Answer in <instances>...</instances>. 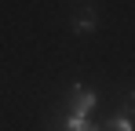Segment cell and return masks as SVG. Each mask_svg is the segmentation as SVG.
<instances>
[{"instance_id":"6da1fadb","label":"cell","mask_w":135,"mask_h":131,"mask_svg":"<svg viewBox=\"0 0 135 131\" xmlns=\"http://www.w3.org/2000/svg\"><path fill=\"white\" fill-rule=\"evenodd\" d=\"M69 106H73V117H77V120H84V117L91 113V106H95V95H91L88 87H73Z\"/></svg>"},{"instance_id":"7a4b0ae2","label":"cell","mask_w":135,"mask_h":131,"mask_svg":"<svg viewBox=\"0 0 135 131\" xmlns=\"http://www.w3.org/2000/svg\"><path fill=\"white\" fill-rule=\"evenodd\" d=\"M102 131H132V120H128V117H117V120H110Z\"/></svg>"},{"instance_id":"3957f363","label":"cell","mask_w":135,"mask_h":131,"mask_svg":"<svg viewBox=\"0 0 135 131\" xmlns=\"http://www.w3.org/2000/svg\"><path fill=\"white\" fill-rule=\"evenodd\" d=\"M77 26H80V29H91V26H95V15H91L88 7H84V11L77 15Z\"/></svg>"},{"instance_id":"277c9868","label":"cell","mask_w":135,"mask_h":131,"mask_svg":"<svg viewBox=\"0 0 135 131\" xmlns=\"http://www.w3.org/2000/svg\"><path fill=\"white\" fill-rule=\"evenodd\" d=\"M69 124H73V131H99L95 124H88V120H77V117H69Z\"/></svg>"},{"instance_id":"5b68a950","label":"cell","mask_w":135,"mask_h":131,"mask_svg":"<svg viewBox=\"0 0 135 131\" xmlns=\"http://www.w3.org/2000/svg\"><path fill=\"white\" fill-rule=\"evenodd\" d=\"M55 131H73V124H69V120H66V124H59V128H55Z\"/></svg>"},{"instance_id":"8992f818","label":"cell","mask_w":135,"mask_h":131,"mask_svg":"<svg viewBox=\"0 0 135 131\" xmlns=\"http://www.w3.org/2000/svg\"><path fill=\"white\" fill-rule=\"evenodd\" d=\"M128 109H135V91H132V98H128Z\"/></svg>"}]
</instances>
